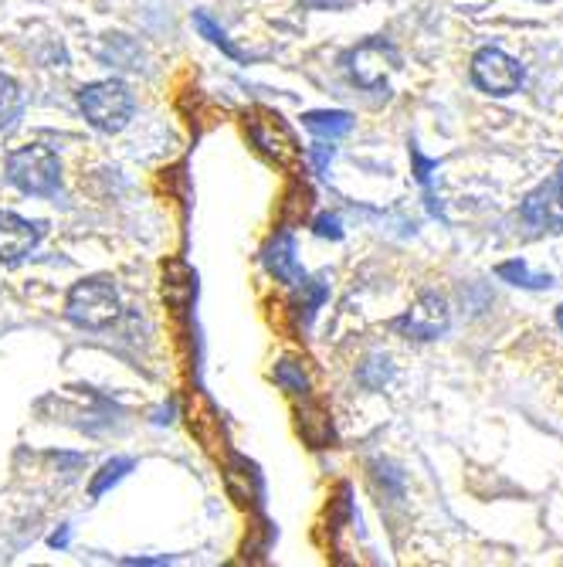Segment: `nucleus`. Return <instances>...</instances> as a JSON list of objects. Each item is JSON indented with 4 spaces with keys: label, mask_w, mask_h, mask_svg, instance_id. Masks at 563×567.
I'll return each instance as SVG.
<instances>
[{
    "label": "nucleus",
    "mask_w": 563,
    "mask_h": 567,
    "mask_svg": "<svg viewBox=\"0 0 563 567\" xmlns=\"http://www.w3.org/2000/svg\"><path fill=\"white\" fill-rule=\"evenodd\" d=\"M350 62H353L350 72H353L356 82L367 85V89H377L397 69V51L390 44H384V41H367V44H361L353 51Z\"/></svg>",
    "instance_id": "nucleus-6"
},
{
    "label": "nucleus",
    "mask_w": 563,
    "mask_h": 567,
    "mask_svg": "<svg viewBox=\"0 0 563 567\" xmlns=\"http://www.w3.org/2000/svg\"><path fill=\"white\" fill-rule=\"evenodd\" d=\"M451 317H448V302L438 292H425L407 313L397 320V330L415 337V340H435L448 330Z\"/></svg>",
    "instance_id": "nucleus-5"
},
{
    "label": "nucleus",
    "mask_w": 563,
    "mask_h": 567,
    "mask_svg": "<svg viewBox=\"0 0 563 567\" xmlns=\"http://www.w3.org/2000/svg\"><path fill=\"white\" fill-rule=\"evenodd\" d=\"M8 177L24 194H51L62 181V164L55 157V150L24 146L8 157Z\"/></svg>",
    "instance_id": "nucleus-3"
},
{
    "label": "nucleus",
    "mask_w": 563,
    "mask_h": 567,
    "mask_svg": "<svg viewBox=\"0 0 563 567\" xmlns=\"http://www.w3.org/2000/svg\"><path fill=\"white\" fill-rule=\"evenodd\" d=\"M302 123L310 126L316 136H323V140H336V136H346L353 130V116L350 113H305Z\"/></svg>",
    "instance_id": "nucleus-10"
},
{
    "label": "nucleus",
    "mask_w": 563,
    "mask_h": 567,
    "mask_svg": "<svg viewBox=\"0 0 563 567\" xmlns=\"http://www.w3.org/2000/svg\"><path fill=\"white\" fill-rule=\"evenodd\" d=\"M129 470H133V462H129V458H116V462H110V466L102 470V476L92 483V496H102V493H106V486H110V483H119Z\"/></svg>",
    "instance_id": "nucleus-13"
},
{
    "label": "nucleus",
    "mask_w": 563,
    "mask_h": 567,
    "mask_svg": "<svg viewBox=\"0 0 563 567\" xmlns=\"http://www.w3.org/2000/svg\"><path fill=\"white\" fill-rule=\"evenodd\" d=\"M79 106L85 113V120L102 130V133H119L126 130L129 116H133V95L123 82H95L85 85L79 92Z\"/></svg>",
    "instance_id": "nucleus-1"
},
{
    "label": "nucleus",
    "mask_w": 563,
    "mask_h": 567,
    "mask_svg": "<svg viewBox=\"0 0 563 567\" xmlns=\"http://www.w3.org/2000/svg\"><path fill=\"white\" fill-rule=\"evenodd\" d=\"M333 161V150L330 146H316V167L320 171H326V164Z\"/></svg>",
    "instance_id": "nucleus-16"
},
{
    "label": "nucleus",
    "mask_w": 563,
    "mask_h": 567,
    "mask_svg": "<svg viewBox=\"0 0 563 567\" xmlns=\"http://www.w3.org/2000/svg\"><path fill=\"white\" fill-rule=\"evenodd\" d=\"M194 24H197V28H200L204 34H208V38H211L215 44H221V48L228 51V55H238V51H234V48L228 44V38H225V31H221V28H218V24H215V21L208 18V14H194Z\"/></svg>",
    "instance_id": "nucleus-14"
},
{
    "label": "nucleus",
    "mask_w": 563,
    "mask_h": 567,
    "mask_svg": "<svg viewBox=\"0 0 563 567\" xmlns=\"http://www.w3.org/2000/svg\"><path fill=\"white\" fill-rule=\"evenodd\" d=\"M65 313L75 327L102 330L119 317V296H116L113 282H106V279H85L69 292Z\"/></svg>",
    "instance_id": "nucleus-2"
},
{
    "label": "nucleus",
    "mask_w": 563,
    "mask_h": 567,
    "mask_svg": "<svg viewBox=\"0 0 563 567\" xmlns=\"http://www.w3.org/2000/svg\"><path fill=\"white\" fill-rule=\"evenodd\" d=\"M24 113V95L14 79L0 75V130H8L21 120Z\"/></svg>",
    "instance_id": "nucleus-11"
},
{
    "label": "nucleus",
    "mask_w": 563,
    "mask_h": 567,
    "mask_svg": "<svg viewBox=\"0 0 563 567\" xmlns=\"http://www.w3.org/2000/svg\"><path fill=\"white\" fill-rule=\"evenodd\" d=\"M38 238H41V225H31L11 212H0V262L8 266L21 262L24 255L34 251Z\"/></svg>",
    "instance_id": "nucleus-7"
},
{
    "label": "nucleus",
    "mask_w": 563,
    "mask_h": 567,
    "mask_svg": "<svg viewBox=\"0 0 563 567\" xmlns=\"http://www.w3.org/2000/svg\"><path fill=\"white\" fill-rule=\"evenodd\" d=\"M499 276L505 282H513V286H523V289H546L550 286V276H533L526 262H502L499 266Z\"/></svg>",
    "instance_id": "nucleus-12"
},
{
    "label": "nucleus",
    "mask_w": 563,
    "mask_h": 567,
    "mask_svg": "<svg viewBox=\"0 0 563 567\" xmlns=\"http://www.w3.org/2000/svg\"><path fill=\"white\" fill-rule=\"evenodd\" d=\"M556 187H560V194H563V164H560V171H556Z\"/></svg>",
    "instance_id": "nucleus-17"
},
{
    "label": "nucleus",
    "mask_w": 563,
    "mask_h": 567,
    "mask_svg": "<svg viewBox=\"0 0 563 567\" xmlns=\"http://www.w3.org/2000/svg\"><path fill=\"white\" fill-rule=\"evenodd\" d=\"M523 218L533 228H553L563 221V194L556 187V181L536 187L526 200H523Z\"/></svg>",
    "instance_id": "nucleus-8"
},
{
    "label": "nucleus",
    "mask_w": 563,
    "mask_h": 567,
    "mask_svg": "<svg viewBox=\"0 0 563 567\" xmlns=\"http://www.w3.org/2000/svg\"><path fill=\"white\" fill-rule=\"evenodd\" d=\"M265 266L272 276H279L282 282L289 286H305V276L302 269L295 266V245H292V235H279L275 245L265 251Z\"/></svg>",
    "instance_id": "nucleus-9"
},
{
    "label": "nucleus",
    "mask_w": 563,
    "mask_h": 567,
    "mask_svg": "<svg viewBox=\"0 0 563 567\" xmlns=\"http://www.w3.org/2000/svg\"><path fill=\"white\" fill-rule=\"evenodd\" d=\"M556 327H560V330H563V306H560V309H556Z\"/></svg>",
    "instance_id": "nucleus-18"
},
{
    "label": "nucleus",
    "mask_w": 563,
    "mask_h": 567,
    "mask_svg": "<svg viewBox=\"0 0 563 567\" xmlns=\"http://www.w3.org/2000/svg\"><path fill=\"white\" fill-rule=\"evenodd\" d=\"M316 235H330V238H340L343 231H340V218H333V215H323L320 221H316Z\"/></svg>",
    "instance_id": "nucleus-15"
},
{
    "label": "nucleus",
    "mask_w": 563,
    "mask_h": 567,
    "mask_svg": "<svg viewBox=\"0 0 563 567\" xmlns=\"http://www.w3.org/2000/svg\"><path fill=\"white\" fill-rule=\"evenodd\" d=\"M472 79L482 92L489 95H509L517 92L523 82V69L520 62H513L499 48H482L479 55L472 59Z\"/></svg>",
    "instance_id": "nucleus-4"
}]
</instances>
